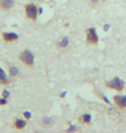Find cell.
<instances>
[{"label":"cell","mask_w":126,"mask_h":133,"mask_svg":"<svg viewBox=\"0 0 126 133\" xmlns=\"http://www.w3.org/2000/svg\"><path fill=\"white\" fill-rule=\"evenodd\" d=\"M10 83V79L5 74L4 71L0 68V85L1 86H7Z\"/></svg>","instance_id":"7c38bea8"},{"label":"cell","mask_w":126,"mask_h":133,"mask_svg":"<svg viewBox=\"0 0 126 133\" xmlns=\"http://www.w3.org/2000/svg\"><path fill=\"white\" fill-rule=\"evenodd\" d=\"M8 99H5V98L4 97H2V98H0V106H4V105H7V103H8Z\"/></svg>","instance_id":"e0dca14e"},{"label":"cell","mask_w":126,"mask_h":133,"mask_svg":"<svg viewBox=\"0 0 126 133\" xmlns=\"http://www.w3.org/2000/svg\"><path fill=\"white\" fill-rule=\"evenodd\" d=\"M18 60L26 66L31 68L34 65V55L30 52V50L24 49L18 55Z\"/></svg>","instance_id":"7a4b0ae2"},{"label":"cell","mask_w":126,"mask_h":133,"mask_svg":"<svg viewBox=\"0 0 126 133\" xmlns=\"http://www.w3.org/2000/svg\"><path fill=\"white\" fill-rule=\"evenodd\" d=\"M113 102L117 108L122 111H126V95H116L113 97Z\"/></svg>","instance_id":"8992f818"},{"label":"cell","mask_w":126,"mask_h":133,"mask_svg":"<svg viewBox=\"0 0 126 133\" xmlns=\"http://www.w3.org/2000/svg\"><path fill=\"white\" fill-rule=\"evenodd\" d=\"M104 0H87V4L89 5L90 7H92V8L98 6L101 3H104Z\"/></svg>","instance_id":"9a60e30c"},{"label":"cell","mask_w":126,"mask_h":133,"mask_svg":"<svg viewBox=\"0 0 126 133\" xmlns=\"http://www.w3.org/2000/svg\"><path fill=\"white\" fill-rule=\"evenodd\" d=\"M78 121L79 123L81 124V125H91V121H92V117H91L90 114L88 113H85L82 114L81 116H79L78 118Z\"/></svg>","instance_id":"8fae6325"},{"label":"cell","mask_w":126,"mask_h":133,"mask_svg":"<svg viewBox=\"0 0 126 133\" xmlns=\"http://www.w3.org/2000/svg\"><path fill=\"white\" fill-rule=\"evenodd\" d=\"M85 42L90 45H97L98 42V37L94 28H87L85 30Z\"/></svg>","instance_id":"5b68a950"},{"label":"cell","mask_w":126,"mask_h":133,"mask_svg":"<svg viewBox=\"0 0 126 133\" xmlns=\"http://www.w3.org/2000/svg\"><path fill=\"white\" fill-rule=\"evenodd\" d=\"M93 94H94L96 97H98V99H100L101 100H103L104 102H105L107 104H110V101L108 100V99H107V97L104 96V94H102L100 91H98V90H96V89L93 90Z\"/></svg>","instance_id":"5bb4252c"},{"label":"cell","mask_w":126,"mask_h":133,"mask_svg":"<svg viewBox=\"0 0 126 133\" xmlns=\"http://www.w3.org/2000/svg\"><path fill=\"white\" fill-rule=\"evenodd\" d=\"M104 87L110 90H116L117 92H121L124 91L125 83L118 77H114L113 79L104 82Z\"/></svg>","instance_id":"6da1fadb"},{"label":"cell","mask_w":126,"mask_h":133,"mask_svg":"<svg viewBox=\"0 0 126 133\" xmlns=\"http://www.w3.org/2000/svg\"><path fill=\"white\" fill-rule=\"evenodd\" d=\"M8 72L10 78H17L19 75V69L13 65L8 66Z\"/></svg>","instance_id":"4fadbf2b"},{"label":"cell","mask_w":126,"mask_h":133,"mask_svg":"<svg viewBox=\"0 0 126 133\" xmlns=\"http://www.w3.org/2000/svg\"><path fill=\"white\" fill-rule=\"evenodd\" d=\"M24 15L27 19L32 21V22H36L37 16H38V8L35 4H28L24 6Z\"/></svg>","instance_id":"3957f363"},{"label":"cell","mask_w":126,"mask_h":133,"mask_svg":"<svg viewBox=\"0 0 126 133\" xmlns=\"http://www.w3.org/2000/svg\"><path fill=\"white\" fill-rule=\"evenodd\" d=\"M55 48L58 52L64 53L67 52L70 48V39L68 36L60 37L55 42Z\"/></svg>","instance_id":"277c9868"},{"label":"cell","mask_w":126,"mask_h":133,"mask_svg":"<svg viewBox=\"0 0 126 133\" xmlns=\"http://www.w3.org/2000/svg\"><path fill=\"white\" fill-rule=\"evenodd\" d=\"M78 131H79V129L77 128L76 125H71V126H69V128L67 130L66 132H75Z\"/></svg>","instance_id":"2e32d148"},{"label":"cell","mask_w":126,"mask_h":133,"mask_svg":"<svg viewBox=\"0 0 126 133\" xmlns=\"http://www.w3.org/2000/svg\"><path fill=\"white\" fill-rule=\"evenodd\" d=\"M10 92L8 91V90H4L3 91V94H2V97L5 98V99H8V98L10 97Z\"/></svg>","instance_id":"d6986e66"},{"label":"cell","mask_w":126,"mask_h":133,"mask_svg":"<svg viewBox=\"0 0 126 133\" xmlns=\"http://www.w3.org/2000/svg\"><path fill=\"white\" fill-rule=\"evenodd\" d=\"M55 121L53 118L45 116L42 118L41 123H40V126H41L42 129H49V128H52V127L55 125Z\"/></svg>","instance_id":"ba28073f"},{"label":"cell","mask_w":126,"mask_h":133,"mask_svg":"<svg viewBox=\"0 0 126 133\" xmlns=\"http://www.w3.org/2000/svg\"><path fill=\"white\" fill-rule=\"evenodd\" d=\"M15 5V0H0V10L7 11Z\"/></svg>","instance_id":"9c48e42d"},{"label":"cell","mask_w":126,"mask_h":133,"mask_svg":"<svg viewBox=\"0 0 126 133\" xmlns=\"http://www.w3.org/2000/svg\"><path fill=\"white\" fill-rule=\"evenodd\" d=\"M23 115V117H24V118L26 119V120H29V119L31 118V117H32L31 113L29 112V111H24Z\"/></svg>","instance_id":"ac0fdd59"},{"label":"cell","mask_w":126,"mask_h":133,"mask_svg":"<svg viewBox=\"0 0 126 133\" xmlns=\"http://www.w3.org/2000/svg\"><path fill=\"white\" fill-rule=\"evenodd\" d=\"M27 125V120L22 118H15L13 122V128L17 130V131H22Z\"/></svg>","instance_id":"30bf717a"},{"label":"cell","mask_w":126,"mask_h":133,"mask_svg":"<svg viewBox=\"0 0 126 133\" xmlns=\"http://www.w3.org/2000/svg\"><path fill=\"white\" fill-rule=\"evenodd\" d=\"M3 41L6 43H10V42H17L19 36L17 34H16L14 32H3L1 34Z\"/></svg>","instance_id":"52a82bcc"}]
</instances>
